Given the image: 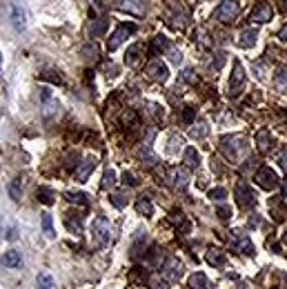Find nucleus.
I'll use <instances>...</instances> for the list:
<instances>
[{
    "label": "nucleus",
    "instance_id": "f257e3e1",
    "mask_svg": "<svg viewBox=\"0 0 287 289\" xmlns=\"http://www.w3.org/2000/svg\"><path fill=\"white\" fill-rule=\"evenodd\" d=\"M109 240H111V225H109V220L102 218V216H98V218L94 220V225H91V243H94V247L102 249V247H107Z\"/></svg>",
    "mask_w": 287,
    "mask_h": 289
},
{
    "label": "nucleus",
    "instance_id": "f03ea898",
    "mask_svg": "<svg viewBox=\"0 0 287 289\" xmlns=\"http://www.w3.org/2000/svg\"><path fill=\"white\" fill-rule=\"evenodd\" d=\"M254 180L258 183V187H263V189H267V191L278 189V185H281L278 176L274 174L269 167H261V169L256 171V178H254Z\"/></svg>",
    "mask_w": 287,
    "mask_h": 289
},
{
    "label": "nucleus",
    "instance_id": "7ed1b4c3",
    "mask_svg": "<svg viewBox=\"0 0 287 289\" xmlns=\"http://www.w3.org/2000/svg\"><path fill=\"white\" fill-rule=\"evenodd\" d=\"M136 31V25L134 22H125V25H121L114 34H111V38H109V51H114V49H118V47L125 42L127 38H129L131 34Z\"/></svg>",
    "mask_w": 287,
    "mask_h": 289
},
{
    "label": "nucleus",
    "instance_id": "20e7f679",
    "mask_svg": "<svg viewBox=\"0 0 287 289\" xmlns=\"http://www.w3.org/2000/svg\"><path fill=\"white\" fill-rule=\"evenodd\" d=\"M236 203H238V207H243V209H247V207L256 205V196H254V189H252V187H249L247 183H238V185H236Z\"/></svg>",
    "mask_w": 287,
    "mask_h": 289
},
{
    "label": "nucleus",
    "instance_id": "39448f33",
    "mask_svg": "<svg viewBox=\"0 0 287 289\" xmlns=\"http://www.w3.org/2000/svg\"><path fill=\"white\" fill-rule=\"evenodd\" d=\"M216 16L223 22H232L238 16V2L236 0H225V2H221V7L216 9Z\"/></svg>",
    "mask_w": 287,
    "mask_h": 289
},
{
    "label": "nucleus",
    "instance_id": "423d86ee",
    "mask_svg": "<svg viewBox=\"0 0 287 289\" xmlns=\"http://www.w3.org/2000/svg\"><path fill=\"white\" fill-rule=\"evenodd\" d=\"M147 74L154 80H158V83H165L169 78V69H167V65L163 60H151L149 65H147Z\"/></svg>",
    "mask_w": 287,
    "mask_h": 289
},
{
    "label": "nucleus",
    "instance_id": "0eeeda50",
    "mask_svg": "<svg viewBox=\"0 0 287 289\" xmlns=\"http://www.w3.org/2000/svg\"><path fill=\"white\" fill-rule=\"evenodd\" d=\"M11 22H14L16 31H25L27 29V11L22 9L20 5L11 7Z\"/></svg>",
    "mask_w": 287,
    "mask_h": 289
},
{
    "label": "nucleus",
    "instance_id": "6e6552de",
    "mask_svg": "<svg viewBox=\"0 0 287 289\" xmlns=\"http://www.w3.org/2000/svg\"><path fill=\"white\" fill-rule=\"evenodd\" d=\"M272 18H274V9L269 5H258L256 9L252 11V20L256 25H265V22H269Z\"/></svg>",
    "mask_w": 287,
    "mask_h": 289
},
{
    "label": "nucleus",
    "instance_id": "1a4fd4ad",
    "mask_svg": "<svg viewBox=\"0 0 287 289\" xmlns=\"http://www.w3.org/2000/svg\"><path fill=\"white\" fill-rule=\"evenodd\" d=\"M96 165H98V160H96L94 156H87V158L82 160V165H81V167L76 169V178L81 180V183H85V180L89 178V174H91V171L96 169Z\"/></svg>",
    "mask_w": 287,
    "mask_h": 289
},
{
    "label": "nucleus",
    "instance_id": "9d476101",
    "mask_svg": "<svg viewBox=\"0 0 287 289\" xmlns=\"http://www.w3.org/2000/svg\"><path fill=\"white\" fill-rule=\"evenodd\" d=\"M183 274V265L176 258H169L163 267V276H167V280H178Z\"/></svg>",
    "mask_w": 287,
    "mask_h": 289
},
{
    "label": "nucleus",
    "instance_id": "9b49d317",
    "mask_svg": "<svg viewBox=\"0 0 287 289\" xmlns=\"http://www.w3.org/2000/svg\"><path fill=\"white\" fill-rule=\"evenodd\" d=\"M0 265L7 267V269H16V267H20V265H22L20 251H5V254L0 256Z\"/></svg>",
    "mask_w": 287,
    "mask_h": 289
},
{
    "label": "nucleus",
    "instance_id": "f8f14e48",
    "mask_svg": "<svg viewBox=\"0 0 287 289\" xmlns=\"http://www.w3.org/2000/svg\"><path fill=\"white\" fill-rule=\"evenodd\" d=\"M121 9L127 11V14H134V16H145L147 7H145V2H143V0H123Z\"/></svg>",
    "mask_w": 287,
    "mask_h": 289
},
{
    "label": "nucleus",
    "instance_id": "ddd939ff",
    "mask_svg": "<svg viewBox=\"0 0 287 289\" xmlns=\"http://www.w3.org/2000/svg\"><path fill=\"white\" fill-rule=\"evenodd\" d=\"M234 243H236V251H241V254H245V256H252L254 254V243L247 238L245 234H238L236 236V231H234Z\"/></svg>",
    "mask_w": 287,
    "mask_h": 289
},
{
    "label": "nucleus",
    "instance_id": "4468645a",
    "mask_svg": "<svg viewBox=\"0 0 287 289\" xmlns=\"http://www.w3.org/2000/svg\"><path fill=\"white\" fill-rule=\"evenodd\" d=\"M256 38H258V31L254 29V27H247V29L241 31V38H238V45L241 47H254L256 45Z\"/></svg>",
    "mask_w": 287,
    "mask_h": 289
},
{
    "label": "nucleus",
    "instance_id": "2eb2a0df",
    "mask_svg": "<svg viewBox=\"0 0 287 289\" xmlns=\"http://www.w3.org/2000/svg\"><path fill=\"white\" fill-rule=\"evenodd\" d=\"M183 163H185L187 169H196L198 163H201V156H198V151L194 149V147H187V149L183 151Z\"/></svg>",
    "mask_w": 287,
    "mask_h": 289
},
{
    "label": "nucleus",
    "instance_id": "dca6fc26",
    "mask_svg": "<svg viewBox=\"0 0 287 289\" xmlns=\"http://www.w3.org/2000/svg\"><path fill=\"white\" fill-rule=\"evenodd\" d=\"M22 189H25V176H16V178L9 183V196L14 200H20Z\"/></svg>",
    "mask_w": 287,
    "mask_h": 289
},
{
    "label": "nucleus",
    "instance_id": "f3484780",
    "mask_svg": "<svg viewBox=\"0 0 287 289\" xmlns=\"http://www.w3.org/2000/svg\"><path fill=\"white\" fill-rule=\"evenodd\" d=\"M243 83H245V71H243V65L241 62H236L234 65V71H232V80H229V87H232L234 91L241 89Z\"/></svg>",
    "mask_w": 287,
    "mask_h": 289
},
{
    "label": "nucleus",
    "instance_id": "a211bd4d",
    "mask_svg": "<svg viewBox=\"0 0 287 289\" xmlns=\"http://www.w3.org/2000/svg\"><path fill=\"white\" fill-rule=\"evenodd\" d=\"M169 178H171V185L174 187H178V189H183L187 185V174L181 169V167H174V169H169Z\"/></svg>",
    "mask_w": 287,
    "mask_h": 289
},
{
    "label": "nucleus",
    "instance_id": "6ab92c4d",
    "mask_svg": "<svg viewBox=\"0 0 287 289\" xmlns=\"http://www.w3.org/2000/svg\"><path fill=\"white\" fill-rule=\"evenodd\" d=\"M189 287H191V289H209V280H207L205 274L196 271V274H191V276H189Z\"/></svg>",
    "mask_w": 287,
    "mask_h": 289
},
{
    "label": "nucleus",
    "instance_id": "aec40b11",
    "mask_svg": "<svg viewBox=\"0 0 287 289\" xmlns=\"http://www.w3.org/2000/svg\"><path fill=\"white\" fill-rule=\"evenodd\" d=\"M136 211L141 216H151L154 214V205H151V200L147 198V196H141V198L136 200Z\"/></svg>",
    "mask_w": 287,
    "mask_h": 289
},
{
    "label": "nucleus",
    "instance_id": "412c9836",
    "mask_svg": "<svg viewBox=\"0 0 287 289\" xmlns=\"http://www.w3.org/2000/svg\"><path fill=\"white\" fill-rule=\"evenodd\" d=\"M274 85H276L278 91L287 89V67H278L276 74H274Z\"/></svg>",
    "mask_w": 287,
    "mask_h": 289
},
{
    "label": "nucleus",
    "instance_id": "4be33fe9",
    "mask_svg": "<svg viewBox=\"0 0 287 289\" xmlns=\"http://www.w3.org/2000/svg\"><path fill=\"white\" fill-rule=\"evenodd\" d=\"M36 285H38V289H56V283L54 278H51L49 274H38V278H36Z\"/></svg>",
    "mask_w": 287,
    "mask_h": 289
},
{
    "label": "nucleus",
    "instance_id": "5701e85b",
    "mask_svg": "<svg viewBox=\"0 0 287 289\" xmlns=\"http://www.w3.org/2000/svg\"><path fill=\"white\" fill-rule=\"evenodd\" d=\"M272 143H274V138L269 136V131L263 129L261 134H258V147H261V151H267L269 147H272Z\"/></svg>",
    "mask_w": 287,
    "mask_h": 289
},
{
    "label": "nucleus",
    "instance_id": "b1692460",
    "mask_svg": "<svg viewBox=\"0 0 287 289\" xmlns=\"http://www.w3.org/2000/svg\"><path fill=\"white\" fill-rule=\"evenodd\" d=\"M82 56H85V60H96L98 58V47H96V42H87L85 47H82Z\"/></svg>",
    "mask_w": 287,
    "mask_h": 289
},
{
    "label": "nucleus",
    "instance_id": "393cba45",
    "mask_svg": "<svg viewBox=\"0 0 287 289\" xmlns=\"http://www.w3.org/2000/svg\"><path fill=\"white\" fill-rule=\"evenodd\" d=\"M42 229H45L47 238H54V220H51V214H42Z\"/></svg>",
    "mask_w": 287,
    "mask_h": 289
},
{
    "label": "nucleus",
    "instance_id": "a878e982",
    "mask_svg": "<svg viewBox=\"0 0 287 289\" xmlns=\"http://www.w3.org/2000/svg\"><path fill=\"white\" fill-rule=\"evenodd\" d=\"M107 31V18H98L91 25V36H102Z\"/></svg>",
    "mask_w": 287,
    "mask_h": 289
},
{
    "label": "nucleus",
    "instance_id": "bb28decb",
    "mask_svg": "<svg viewBox=\"0 0 287 289\" xmlns=\"http://www.w3.org/2000/svg\"><path fill=\"white\" fill-rule=\"evenodd\" d=\"M207 263L209 265H214V267H218V265H225L227 263V258L223 254H218V251H207Z\"/></svg>",
    "mask_w": 287,
    "mask_h": 289
},
{
    "label": "nucleus",
    "instance_id": "cd10ccee",
    "mask_svg": "<svg viewBox=\"0 0 287 289\" xmlns=\"http://www.w3.org/2000/svg\"><path fill=\"white\" fill-rule=\"evenodd\" d=\"M114 183H116V171H114V169H107L105 176H102V189H109Z\"/></svg>",
    "mask_w": 287,
    "mask_h": 289
},
{
    "label": "nucleus",
    "instance_id": "c85d7f7f",
    "mask_svg": "<svg viewBox=\"0 0 287 289\" xmlns=\"http://www.w3.org/2000/svg\"><path fill=\"white\" fill-rule=\"evenodd\" d=\"M165 49H169V40L165 36H156L154 38V51H165Z\"/></svg>",
    "mask_w": 287,
    "mask_h": 289
},
{
    "label": "nucleus",
    "instance_id": "c756f323",
    "mask_svg": "<svg viewBox=\"0 0 287 289\" xmlns=\"http://www.w3.org/2000/svg\"><path fill=\"white\" fill-rule=\"evenodd\" d=\"M225 196H227V191L223 189V187H216V189L209 191V198H212L214 203H221V200H225Z\"/></svg>",
    "mask_w": 287,
    "mask_h": 289
},
{
    "label": "nucleus",
    "instance_id": "7c9ffc66",
    "mask_svg": "<svg viewBox=\"0 0 287 289\" xmlns=\"http://www.w3.org/2000/svg\"><path fill=\"white\" fill-rule=\"evenodd\" d=\"M111 203H114V207L123 209V207L127 205V196L125 194H111Z\"/></svg>",
    "mask_w": 287,
    "mask_h": 289
},
{
    "label": "nucleus",
    "instance_id": "2f4dec72",
    "mask_svg": "<svg viewBox=\"0 0 287 289\" xmlns=\"http://www.w3.org/2000/svg\"><path fill=\"white\" fill-rule=\"evenodd\" d=\"M151 287L154 289H169V280H163V278H158V276H154L151 278Z\"/></svg>",
    "mask_w": 287,
    "mask_h": 289
},
{
    "label": "nucleus",
    "instance_id": "473e14b6",
    "mask_svg": "<svg viewBox=\"0 0 287 289\" xmlns=\"http://www.w3.org/2000/svg\"><path fill=\"white\" fill-rule=\"evenodd\" d=\"M67 198L71 203H81V205H87V196L85 194H74V191H67Z\"/></svg>",
    "mask_w": 287,
    "mask_h": 289
},
{
    "label": "nucleus",
    "instance_id": "72a5a7b5",
    "mask_svg": "<svg viewBox=\"0 0 287 289\" xmlns=\"http://www.w3.org/2000/svg\"><path fill=\"white\" fill-rule=\"evenodd\" d=\"M216 214H218V218H221V220H229V218H232V209H229V207H225V205H221V207H218Z\"/></svg>",
    "mask_w": 287,
    "mask_h": 289
},
{
    "label": "nucleus",
    "instance_id": "f704fd0d",
    "mask_svg": "<svg viewBox=\"0 0 287 289\" xmlns=\"http://www.w3.org/2000/svg\"><path fill=\"white\" fill-rule=\"evenodd\" d=\"M42 78L51 80L54 85H62V78H61V76H56V71H45V74H42Z\"/></svg>",
    "mask_w": 287,
    "mask_h": 289
},
{
    "label": "nucleus",
    "instance_id": "c9c22d12",
    "mask_svg": "<svg viewBox=\"0 0 287 289\" xmlns=\"http://www.w3.org/2000/svg\"><path fill=\"white\" fill-rule=\"evenodd\" d=\"M194 138H205L207 136V125H196V129H191Z\"/></svg>",
    "mask_w": 287,
    "mask_h": 289
},
{
    "label": "nucleus",
    "instance_id": "e433bc0d",
    "mask_svg": "<svg viewBox=\"0 0 287 289\" xmlns=\"http://www.w3.org/2000/svg\"><path fill=\"white\" fill-rule=\"evenodd\" d=\"M38 196H41V200H42V203H47V205L54 203V198H51V191H49V189H45V187H42V189L38 191Z\"/></svg>",
    "mask_w": 287,
    "mask_h": 289
},
{
    "label": "nucleus",
    "instance_id": "4c0bfd02",
    "mask_svg": "<svg viewBox=\"0 0 287 289\" xmlns=\"http://www.w3.org/2000/svg\"><path fill=\"white\" fill-rule=\"evenodd\" d=\"M136 54H138V47H134L131 51H127V58H125L127 65H134V62H136Z\"/></svg>",
    "mask_w": 287,
    "mask_h": 289
},
{
    "label": "nucleus",
    "instance_id": "58836bf2",
    "mask_svg": "<svg viewBox=\"0 0 287 289\" xmlns=\"http://www.w3.org/2000/svg\"><path fill=\"white\" fill-rule=\"evenodd\" d=\"M123 183H125V185H131V187H134V185H136V176L129 174V171H125V174H123Z\"/></svg>",
    "mask_w": 287,
    "mask_h": 289
},
{
    "label": "nucleus",
    "instance_id": "ea45409f",
    "mask_svg": "<svg viewBox=\"0 0 287 289\" xmlns=\"http://www.w3.org/2000/svg\"><path fill=\"white\" fill-rule=\"evenodd\" d=\"M169 58H171V62H181V51L176 47H169Z\"/></svg>",
    "mask_w": 287,
    "mask_h": 289
},
{
    "label": "nucleus",
    "instance_id": "a19ab883",
    "mask_svg": "<svg viewBox=\"0 0 287 289\" xmlns=\"http://www.w3.org/2000/svg\"><path fill=\"white\" fill-rule=\"evenodd\" d=\"M181 120H183V123H191V120H194V109H185V111H183Z\"/></svg>",
    "mask_w": 287,
    "mask_h": 289
},
{
    "label": "nucleus",
    "instance_id": "79ce46f5",
    "mask_svg": "<svg viewBox=\"0 0 287 289\" xmlns=\"http://www.w3.org/2000/svg\"><path fill=\"white\" fill-rule=\"evenodd\" d=\"M223 62H225V54H216V58H214V67H216V69H221L223 67Z\"/></svg>",
    "mask_w": 287,
    "mask_h": 289
},
{
    "label": "nucleus",
    "instance_id": "37998d69",
    "mask_svg": "<svg viewBox=\"0 0 287 289\" xmlns=\"http://www.w3.org/2000/svg\"><path fill=\"white\" fill-rule=\"evenodd\" d=\"M278 38H281L283 42H287V25H285V27H283V29H281V34H278Z\"/></svg>",
    "mask_w": 287,
    "mask_h": 289
},
{
    "label": "nucleus",
    "instance_id": "c03bdc74",
    "mask_svg": "<svg viewBox=\"0 0 287 289\" xmlns=\"http://www.w3.org/2000/svg\"><path fill=\"white\" fill-rule=\"evenodd\" d=\"M185 80H187V83L194 80V71H191V69H185Z\"/></svg>",
    "mask_w": 287,
    "mask_h": 289
},
{
    "label": "nucleus",
    "instance_id": "a18cd8bd",
    "mask_svg": "<svg viewBox=\"0 0 287 289\" xmlns=\"http://www.w3.org/2000/svg\"><path fill=\"white\" fill-rule=\"evenodd\" d=\"M0 62H2V54H0Z\"/></svg>",
    "mask_w": 287,
    "mask_h": 289
}]
</instances>
